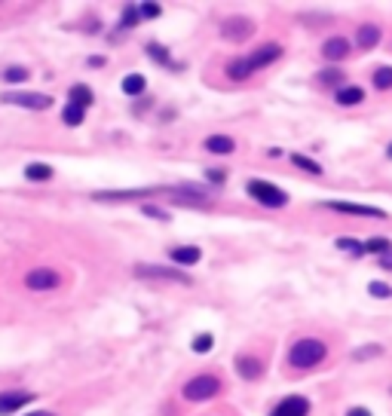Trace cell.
<instances>
[{
    "label": "cell",
    "mask_w": 392,
    "mask_h": 416,
    "mask_svg": "<svg viewBox=\"0 0 392 416\" xmlns=\"http://www.w3.org/2000/svg\"><path fill=\"white\" fill-rule=\"evenodd\" d=\"M389 392H392V386H389Z\"/></svg>",
    "instance_id": "ab89813d"
},
{
    "label": "cell",
    "mask_w": 392,
    "mask_h": 416,
    "mask_svg": "<svg viewBox=\"0 0 392 416\" xmlns=\"http://www.w3.org/2000/svg\"><path fill=\"white\" fill-rule=\"evenodd\" d=\"M380 263H383L386 269H392V254H386V257H380Z\"/></svg>",
    "instance_id": "8d00e7d4"
},
{
    "label": "cell",
    "mask_w": 392,
    "mask_h": 416,
    "mask_svg": "<svg viewBox=\"0 0 392 416\" xmlns=\"http://www.w3.org/2000/svg\"><path fill=\"white\" fill-rule=\"evenodd\" d=\"M306 413H310V401L300 395H288L282 398V404H276V410L270 416H306Z\"/></svg>",
    "instance_id": "30bf717a"
},
{
    "label": "cell",
    "mask_w": 392,
    "mask_h": 416,
    "mask_svg": "<svg viewBox=\"0 0 392 416\" xmlns=\"http://www.w3.org/2000/svg\"><path fill=\"white\" fill-rule=\"evenodd\" d=\"M83 114H86V110L68 101V105H65V110H62V120L68 123V126H80V123H83Z\"/></svg>",
    "instance_id": "603a6c76"
},
{
    "label": "cell",
    "mask_w": 392,
    "mask_h": 416,
    "mask_svg": "<svg viewBox=\"0 0 392 416\" xmlns=\"http://www.w3.org/2000/svg\"><path fill=\"white\" fill-rule=\"evenodd\" d=\"M245 190H248V196L257 199L264 208H282L288 202L285 190H279V187H273V184H266V181H248Z\"/></svg>",
    "instance_id": "277c9868"
},
{
    "label": "cell",
    "mask_w": 392,
    "mask_h": 416,
    "mask_svg": "<svg viewBox=\"0 0 392 416\" xmlns=\"http://www.w3.org/2000/svg\"><path fill=\"white\" fill-rule=\"evenodd\" d=\"M28 77H31L28 67H19V65H15V67H6V71H4V80H6V83H25Z\"/></svg>",
    "instance_id": "4316f807"
},
{
    "label": "cell",
    "mask_w": 392,
    "mask_h": 416,
    "mask_svg": "<svg viewBox=\"0 0 392 416\" xmlns=\"http://www.w3.org/2000/svg\"><path fill=\"white\" fill-rule=\"evenodd\" d=\"M205 150L215 156H230L236 150V141L227 138V135H208L205 138Z\"/></svg>",
    "instance_id": "7c38bea8"
},
{
    "label": "cell",
    "mask_w": 392,
    "mask_h": 416,
    "mask_svg": "<svg viewBox=\"0 0 392 416\" xmlns=\"http://www.w3.org/2000/svg\"><path fill=\"white\" fill-rule=\"evenodd\" d=\"M325 208H334V211H344V215H365V217H386L383 208H374V206H356V202H322Z\"/></svg>",
    "instance_id": "9c48e42d"
},
{
    "label": "cell",
    "mask_w": 392,
    "mask_h": 416,
    "mask_svg": "<svg viewBox=\"0 0 392 416\" xmlns=\"http://www.w3.org/2000/svg\"><path fill=\"white\" fill-rule=\"evenodd\" d=\"M141 211H144L147 217H160V220H169V211H165V208H156V206H144Z\"/></svg>",
    "instance_id": "836d02e7"
},
{
    "label": "cell",
    "mask_w": 392,
    "mask_h": 416,
    "mask_svg": "<svg viewBox=\"0 0 392 416\" xmlns=\"http://www.w3.org/2000/svg\"><path fill=\"white\" fill-rule=\"evenodd\" d=\"M325 355H328V346H325L322 340L304 337V340H297V343L288 349V364H291V368L306 370V368H316L319 361H325Z\"/></svg>",
    "instance_id": "7a4b0ae2"
},
{
    "label": "cell",
    "mask_w": 392,
    "mask_h": 416,
    "mask_svg": "<svg viewBox=\"0 0 392 416\" xmlns=\"http://www.w3.org/2000/svg\"><path fill=\"white\" fill-rule=\"evenodd\" d=\"M386 156H389V159H392V144H389V147H386Z\"/></svg>",
    "instance_id": "f35d334b"
},
{
    "label": "cell",
    "mask_w": 392,
    "mask_h": 416,
    "mask_svg": "<svg viewBox=\"0 0 392 416\" xmlns=\"http://www.w3.org/2000/svg\"><path fill=\"white\" fill-rule=\"evenodd\" d=\"M322 55L328 58V62H340V58H346L349 55V40H344V37L325 40V43H322Z\"/></svg>",
    "instance_id": "4fadbf2b"
},
{
    "label": "cell",
    "mask_w": 392,
    "mask_h": 416,
    "mask_svg": "<svg viewBox=\"0 0 392 416\" xmlns=\"http://www.w3.org/2000/svg\"><path fill=\"white\" fill-rule=\"evenodd\" d=\"M346 416H371L368 407H353V410H346Z\"/></svg>",
    "instance_id": "d590c367"
},
{
    "label": "cell",
    "mask_w": 392,
    "mask_h": 416,
    "mask_svg": "<svg viewBox=\"0 0 392 416\" xmlns=\"http://www.w3.org/2000/svg\"><path fill=\"white\" fill-rule=\"evenodd\" d=\"M291 163H295L297 168H304V172H310V175H322V166L316 163V159L304 156V154H291Z\"/></svg>",
    "instance_id": "7402d4cb"
},
{
    "label": "cell",
    "mask_w": 392,
    "mask_h": 416,
    "mask_svg": "<svg viewBox=\"0 0 392 416\" xmlns=\"http://www.w3.org/2000/svg\"><path fill=\"white\" fill-rule=\"evenodd\" d=\"M172 260L181 263V267H194V263L203 260V251L196 245H181V248H172Z\"/></svg>",
    "instance_id": "5bb4252c"
},
{
    "label": "cell",
    "mask_w": 392,
    "mask_h": 416,
    "mask_svg": "<svg viewBox=\"0 0 392 416\" xmlns=\"http://www.w3.org/2000/svg\"><path fill=\"white\" fill-rule=\"evenodd\" d=\"M365 251L371 254H380V257H386V254H392V242L383 239V236H374V239L365 242Z\"/></svg>",
    "instance_id": "44dd1931"
},
{
    "label": "cell",
    "mask_w": 392,
    "mask_h": 416,
    "mask_svg": "<svg viewBox=\"0 0 392 416\" xmlns=\"http://www.w3.org/2000/svg\"><path fill=\"white\" fill-rule=\"evenodd\" d=\"M138 13L141 19H156L160 15V4H138Z\"/></svg>",
    "instance_id": "4dcf8cb0"
},
{
    "label": "cell",
    "mask_w": 392,
    "mask_h": 416,
    "mask_svg": "<svg viewBox=\"0 0 392 416\" xmlns=\"http://www.w3.org/2000/svg\"><path fill=\"white\" fill-rule=\"evenodd\" d=\"M68 98H71V105H77V107L86 110L89 105H93V89H89L86 83H77V86H71Z\"/></svg>",
    "instance_id": "ac0fdd59"
},
{
    "label": "cell",
    "mask_w": 392,
    "mask_h": 416,
    "mask_svg": "<svg viewBox=\"0 0 392 416\" xmlns=\"http://www.w3.org/2000/svg\"><path fill=\"white\" fill-rule=\"evenodd\" d=\"M236 370L243 380H257L261 377V361L252 358V355H239L236 358Z\"/></svg>",
    "instance_id": "2e32d148"
},
{
    "label": "cell",
    "mask_w": 392,
    "mask_h": 416,
    "mask_svg": "<svg viewBox=\"0 0 392 416\" xmlns=\"http://www.w3.org/2000/svg\"><path fill=\"white\" fill-rule=\"evenodd\" d=\"M138 19H141V13H138V6H123V19H120V25L123 28H132V25H138Z\"/></svg>",
    "instance_id": "f546056e"
},
{
    "label": "cell",
    "mask_w": 392,
    "mask_h": 416,
    "mask_svg": "<svg viewBox=\"0 0 392 416\" xmlns=\"http://www.w3.org/2000/svg\"><path fill=\"white\" fill-rule=\"evenodd\" d=\"M374 86L377 89H392V67L389 65H383L374 71Z\"/></svg>",
    "instance_id": "cb8c5ba5"
},
{
    "label": "cell",
    "mask_w": 392,
    "mask_h": 416,
    "mask_svg": "<svg viewBox=\"0 0 392 416\" xmlns=\"http://www.w3.org/2000/svg\"><path fill=\"white\" fill-rule=\"evenodd\" d=\"M4 105H19V107H28V110H46L53 105L49 95H37V92H4L0 95Z\"/></svg>",
    "instance_id": "5b68a950"
},
{
    "label": "cell",
    "mask_w": 392,
    "mask_h": 416,
    "mask_svg": "<svg viewBox=\"0 0 392 416\" xmlns=\"http://www.w3.org/2000/svg\"><path fill=\"white\" fill-rule=\"evenodd\" d=\"M132 273L141 276V279H169V282H184V285H190V276L178 273V269H169V267H154V263H138Z\"/></svg>",
    "instance_id": "52a82bcc"
},
{
    "label": "cell",
    "mask_w": 392,
    "mask_h": 416,
    "mask_svg": "<svg viewBox=\"0 0 392 416\" xmlns=\"http://www.w3.org/2000/svg\"><path fill=\"white\" fill-rule=\"evenodd\" d=\"M221 392V383L215 373H199V377H194L190 383H184V398L194 404H203L208 401V398H215Z\"/></svg>",
    "instance_id": "3957f363"
},
{
    "label": "cell",
    "mask_w": 392,
    "mask_h": 416,
    "mask_svg": "<svg viewBox=\"0 0 392 416\" xmlns=\"http://www.w3.org/2000/svg\"><path fill=\"white\" fill-rule=\"evenodd\" d=\"M212 346H215V337L212 334H196L194 343H190V349L199 352V355H205V352H212Z\"/></svg>",
    "instance_id": "d4e9b609"
},
{
    "label": "cell",
    "mask_w": 392,
    "mask_h": 416,
    "mask_svg": "<svg viewBox=\"0 0 392 416\" xmlns=\"http://www.w3.org/2000/svg\"><path fill=\"white\" fill-rule=\"evenodd\" d=\"M368 291H371L374 297H392V288H389V285H383V282H371V285H368Z\"/></svg>",
    "instance_id": "1f68e13d"
},
{
    "label": "cell",
    "mask_w": 392,
    "mask_h": 416,
    "mask_svg": "<svg viewBox=\"0 0 392 416\" xmlns=\"http://www.w3.org/2000/svg\"><path fill=\"white\" fill-rule=\"evenodd\" d=\"M28 416H55V413H49V410H37V413H28Z\"/></svg>",
    "instance_id": "74e56055"
},
{
    "label": "cell",
    "mask_w": 392,
    "mask_h": 416,
    "mask_svg": "<svg viewBox=\"0 0 392 416\" xmlns=\"http://www.w3.org/2000/svg\"><path fill=\"white\" fill-rule=\"evenodd\" d=\"M31 392H4L0 395V416H10V413H15L19 407H25L31 401Z\"/></svg>",
    "instance_id": "8fae6325"
},
{
    "label": "cell",
    "mask_w": 392,
    "mask_h": 416,
    "mask_svg": "<svg viewBox=\"0 0 392 416\" xmlns=\"http://www.w3.org/2000/svg\"><path fill=\"white\" fill-rule=\"evenodd\" d=\"M205 177H208V181H215V184H224V177H227V175H224L221 168H212V172H208Z\"/></svg>",
    "instance_id": "e575fe53"
},
{
    "label": "cell",
    "mask_w": 392,
    "mask_h": 416,
    "mask_svg": "<svg viewBox=\"0 0 392 416\" xmlns=\"http://www.w3.org/2000/svg\"><path fill=\"white\" fill-rule=\"evenodd\" d=\"M123 92H126V95H141V92H144V77H141V74H126V77H123Z\"/></svg>",
    "instance_id": "ffe728a7"
},
{
    "label": "cell",
    "mask_w": 392,
    "mask_h": 416,
    "mask_svg": "<svg viewBox=\"0 0 392 416\" xmlns=\"http://www.w3.org/2000/svg\"><path fill=\"white\" fill-rule=\"evenodd\" d=\"M319 80H322V83H331V86H337V83L344 80V74H340V71H322Z\"/></svg>",
    "instance_id": "d6a6232c"
},
{
    "label": "cell",
    "mask_w": 392,
    "mask_h": 416,
    "mask_svg": "<svg viewBox=\"0 0 392 416\" xmlns=\"http://www.w3.org/2000/svg\"><path fill=\"white\" fill-rule=\"evenodd\" d=\"M377 355H383V346L371 343V346H362V349H356L353 358H356V361H365V358H377Z\"/></svg>",
    "instance_id": "83f0119b"
},
{
    "label": "cell",
    "mask_w": 392,
    "mask_h": 416,
    "mask_svg": "<svg viewBox=\"0 0 392 416\" xmlns=\"http://www.w3.org/2000/svg\"><path fill=\"white\" fill-rule=\"evenodd\" d=\"M252 31H255V22L252 19H243V15H233V19H227V22L221 25V34L227 40H245Z\"/></svg>",
    "instance_id": "ba28073f"
},
{
    "label": "cell",
    "mask_w": 392,
    "mask_h": 416,
    "mask_svg": "<svg viewBox=\"0 0 392 416\" xmlns=\"http://www.w3.org/2000/svg\"><path fill=\"white\" fill-rule=\"evenodd\" d=\"M365 101V89L362 86H344V89H337V105L340 107H356V105H362Z\"/></svg>",
    "instance_id": "9a60e30c"
},
{
    "label": "cell",
    "mask_w": 392,
    "mask_h": 416,
    "mask_svg": "<svg viewBox=\"0 0 392 416\" xmlns=\"http://www.w3.org/2000/svg\"><path fill=\"white\" fill-rule=\"evenodd\" d=\"M356 43L362 46V49L377 46L380 43V28H377V25H362V28L356 31Z\"/></svg>",
    "instance_id": "e0dca14e"
},
{
    "label": "cell",
    "mask_w": 392,
    "mask_h": 416,
    "mask_svg": "<svg viewBox=\"0 0 392 416\" xmlns=\"http://www.w3.org/2000/svg\"><path fill=\"white\" fill-rule=\"evenodd\" d=\"M55 172H53V166H46V163H31L28 168H25V177H28V181H49V177H53Z\"/></svg>",
    "instance_id": "d6986e66"
},
{
    "label": "cell",
    "mask_w": 392,
    "mask_h": 416,
    "mask_svg": "<svg viewBox=\"0 0 392 416\" xmlns=\"http://www.w3.org/2000/svg\"><path fill=\"white\" fill-rule=\"evenodd\" d=\"M279 55H282V46L279 43H264V46H257L255 53H248L245 58L230 62L227 65V77L230 80H248L255 71H261V67H266V65H273Z\"/></svg>",
    "instance_id": "6da1fadb"
},
{
    "label": "cell",
    "mask_w": 392,
    "mask_h": 416,
    "mask_svg": "<svg viewBox=\"0 0 392 416\" xmlns=\"http://www.w3.org/2000/svg\"><path fill=\"white\" fill-rule=\"evenodd\" d=\"M147 53L154 62H163V65H172V58H169V49L160 46V43H147Z\"/></svg>",
    "instance_id": "f1b7e54d"
},
{
    "label": "cell",
    "mask_w": 392,
    "mask_h": 416,
    "mask_svg": "<svg viewBox=\"0 0 392 416\" xmlns=\"http://www.w3.org/2000/svg\"><path fill=\"white\" fill-rule=\"evenodd\" d=\"M337 248H344L349 254H356V257H362L365 254V242H358V239H346V236H340L337 239Z\"/></svg>",
    "instance_id": "484cf974"
},
{
    "label": "cell",
    "mask_w": 392,
    "mask_h": 416,
    "mask_svg": "<svg viewBox=\"0 0 392 416\" xmlns=\"http://www.w3.org/2000/svg\"><path fill=\"white\" fill-rule=\"evenodd\" d=\"M25 285H28L31 291H53V288L62 285V276H58L55 269H49V267H37V269H31V273L25 276Z\"/></svg>",
    "instance_id": "8992f818"
}]
</instances>
